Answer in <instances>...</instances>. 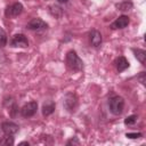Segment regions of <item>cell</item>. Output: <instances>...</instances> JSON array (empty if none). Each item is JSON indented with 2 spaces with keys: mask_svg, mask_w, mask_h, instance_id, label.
<instances>
[{
  "mask_svg": "<svg viewBox=\"0 0 146 146\" xmlns=\"http://www.w3.org/2000/svg\"><path fill=\"white\" fill-rule=\"evenodd\" d=\"M66 65L73 72H80L83 68V62L74 50H70L66 54Z\"/></svg>",
  "mask_w": 146,
  "mask_h": 146,
  "instance_id": "6da1fadb",
  "label": "cell"
},
{
  "mask_svg": "<svg viewBox=\"0 0 146 146\" xmlns=\"http://www.w3.org/2000/svg\"><path fill=\"white\" fill-rule=\"evenodd\" d=\"M108 108L112 114L120 115L124 108V99L121 96H113L108 99Z\"/></svg>",
  "mask_w": 146,
  "mask_h": 146,
  "instance_id": "7a4b0ae2",
  "label": "cell"
},
{
  "mask_svg": "<svg viewBox=\"0 0 146 146\" xmlns=\"http://www.w3.org/2000/svg\"><path fill=\"white\" fill-rule=\"evenodd\" d=\"M63 105H64V108L67 112H70V113L75 112V110L78 107V97H76V95L74 92H67L64 96Z\"/></svg>",
  "mask_w": 146,
  "mask_h": 146,
  "instance_id": "3957f363",
  "label": "cell"
},
{
  "mask_svg": "<svg viewBox=\"0 0 146 146\" xmlns=\"http://www.w3.org/2000/svg\"><path fill=\"white\" fill-rule=\"evenodd\" d=\"M36 111H38V103L32 100V102L25 104L21 108V115L23 117H31L36 113Z\"/></svg>",
  "mask_w": 146,
  "mask_h": 146,
  "instance_id": "277c9868",
  "label": "cell"
},
{
  "mask_svg": "<svg viewBox=\"0 0 146 146\" xmlns=\"http://www.w3.org/2000/svg\"><path fill=\"white\" fill-rule=\"evenodd\" d=\"M10 44H11V47H16V48H26L29 46V41L24 34L17 33L11 38Z\"/></svg>",
  "mask_w": 146,
  "mask_h": 146,
  "instance_id": "5b68a950",
  "label": "cell"
},
{
  "mask_svg": "<svg viewBox=\"0 0 146 146\" xmlns=\"http://www.w3.org/2000/svg\"><path fill=\"white\" fill-rule=\"evenodd\" d=\"M23 5L21 2H14L13 5L8 6L6 8V11H5V15L7 17H17L18 15L22 14L23 11Z\"/></svg>",
  "mask_w": 146,
  "mask_h": 146,
  "instance_id": "8992f818",
  "label": "cell"
},
{
  "mask_svg": "<svg viewBox=\"0 0 146 146\" xmlns=\"http://www.w3.org/2000/svg\"><path fill=\"white\" fill-rule=\"evenodd\" d=\"M129 23H130L129 17L127 15H121L111 24V29L112 30H121V29L127 27L129 25Z\"/></svg>",
  "mask_w": 146,
  "mask_h": 146,
  "instance_id": "52a82bcc",
  "label": "cell"
},
{
  "mask_svg": "<svg viewBox=\"0 0 146 146\" xmlns=\"http://www.w3.org/2000/svg\"><path fill=\"white\" fill-rule=\"evenodd\" d=\"M1 129L2 131L5 132V135H16L19 130V127L18 124L14 123V122H10V121H6V122H2L1 123Z\"/></svg>",
  "mask_w": 146,
  "mask_h": 146,
  "instance_id": "ba28073f",
  "label": "cell"
},
{
  "mask_svg": "<svg viewBox=\"0 0 146 146\" xmlns=\"http://www.w3.org/2000/svg\"><path fill=\"white\" fill-rule=\"evenodd\" d=\"M26 27H27L29 30H31V31H38V30L47 29V27H48V24H47L46 22H43L41 18H32V19L27 23Z\"/></svg>",
  "mask_w": 146,
  "mask_h": 146,
  "instance_id": "9c48e42d",
  "label": "cell"
},
{
  "mask_svg": "<svg viewBox=\"0 0 146 146\" xmlns=\"http://www.w3.org/2000/svg\"><path fill=\"white\" fill-rule=\"evenodd\" d=\"M102 41H103V38H102L100 32L97 31V30H91L90 33H89V42H90V44L94 48H98L102 44Z\"/></svg>",
  "mask_w": 146,
  "mask_h": 146,
  "instance_id": "30bf717a",
  "label": "cell"
},
{
  "mask_svg": "<svg viewBox=\"0 0 146 146\" xmlns=\"http://www.w3.org/2000/svg\"><path fill=\"white\" fill-rule=\"evenodd\" d=\"M129 66H130V65H129V62L127 60L125 57L120 56V57H117V58L115 59V67H116V71H117L119 73H120V72H123V71L127 70Z\"/></svg>",
  "mask_w": 146,
  "mask_h": 146,
  "instance_id": "8fae6325",
  "label": "cell"
},
{
  "mask_svg": "<svg viewBox=\"0 0 146 146\" xmlns=\"http://www.w3.org/2000/svg\"><path fill=\"white\" fill-rule=\"evenodd\" d=\"M56 105L52 100H47L46 103H43L42 105V115L43 116H49L55 112Z\"/></svg>",
  "mask_w": 146,
  "mask_h": 146,
  "instance_id": "7c38bea8",
  "label": "cell"
},
{
  "mask_svg": "<svg viewBox=\"0 0 146 146\" xmlns=\"http://www.w3.org/2000/svg\"><path fill=\"white\" fill-rule=\"evenodd\" d=\"M133 54H135V57L140 62L141 65H146V51L143 50V49H139V48H133L132 49Z\"/></svg>",
  "mask_w": 146,
  "mask_h": 146,
  "instance_id": "4fadbf2b",
  "label": "cell"
},
{
  "mask_svg": "<svg viewBox=\"0 0 146 146\" xmlns=\"http://www.w3.org/2000/svg\"><path fill=\"white\" fill-rule=\"evenodd\" d=\"M115 7L121 11H127V10H130L133 7V3L130 0H123V1H121L119 3H116Z\"/></svg>",
  "mask_w": 146,
  "mask_h": 146,
  "instance_id": "5bb4252c",
  "label": "cell"
},
{
  "mask_svg": "<svg viewBox=\"0 0 146 146\" xmlns=\"http://www.w3.org/2000/svg\"><path fill=\"white\" fill-rule=\"evenodd\" d=\"M49 11H50V14H51L52 16H55L56 18H60L62 15H63V9H62L59 6H55V5L50 6V7H49Z\"/></svg>",
  "mask_w": 146,
  "mask_h": 146,
  "instance_id": "9a60e30c",
  "label": "cell"
},
{
  "mask_svg": "<svg viewBox=\"0 0 146 146\" xmlns=\"http://www.w3.org/2000/svg\"><path fill=\"white\" fill-rule=\"evenodd\" d=\"M0 145L1 146H13L14 145V137L11 135H5L0 139Z\"/></svg>",
  "mask_w": 146,
  "mask_h": 146,
  "instance_id": "2e32d148",
  "label": "cell"
},
{
  "mask_svg": "<svg viewBox=\"0 0 146 146\" xmlns=\"http://www.w3.org/2000/svg\"><path fill=\"white\" fill-rule=\"evenodd\" d=\"M7 33L5 32V30L0 26V48H3L7 44Z\"/></svg>",
  "mask_w": 146,
  "mask_h": 146,
  "instance_id": "e0dca14e",
  "label": "cell"
},
{
  "mask_svg": "<svg viewBox=\"0 0 146 146\" xmlns=\"http://www.w3.org/2000/svg\"><path fill=\"white\" fill-rule=\"evenodd\" d=\"M137 115H129L124 119V124L127 125H133L136 122H137Z\"/></svg>",
  "mask_w": 146,
  "mask_h": 146,
  "instance_id": "ac0fdd59",
  "label": "cell"
},
{
  "mask_svg": "<svg viewBox=\"0 0 146 146\" xmlns=\"http://www.w3.org/2000/svg\"><path fill=\"white\" fill-rule=\"evenodd\" d=\"M125 137L130 138V139H137V138L143 137V133H140V132H127Z\"/></svg>",
  "mask_w": 146,
  "mask_h": 146,
  "instance_id": "d6986e66",
  "label": "cell"
},
{
  "mask_svg": "<svg viewBox=\"0 0 146 146\" xmlns=\"http://www.w3.org/2000/svg\"><path fill=\"white\" fill-rule=\"evenodd\" d=\"M71 145H76V146L80 145V140L78 139V137H73L66 141V146H71Z\"/></svg>",
  "mask_w": 146,
  "mask_h": 146,
  "instance_id": "ffe728a7",
  "label": "cell"
},
{
  "mask_svg": "<svg viewBox=\"0 0 146 146\" xmlns=\"http://www.w3.org/2000/svg\"><path fill=\"white\" fill-rule=\"evenodd\" d=\"M138 80L143 83V84H145V72H140V74H139V76H138Z\"/></svg>",
  "mask_w": 146,
  "mask_h": 146,
  "instance_id": "44dd1931",
  "label": "cell"
},
{
  "mask_svg": "<svg viewBox=\"0 0 146 146\" xmlns=\"http://www.w3.org/2000/svg\"><path fill=\"white\" fill-rule=\"evenodd\" d=\"M59 3H67L68 2V0H57Z\"/></svg>",
  "mask_w": 146,
  "mask_h": 146,
  "instance_id": "7402d4cb",
  "label": "cell"
},
{
  "mask_svg": "<svg viewBox=\"0 0 146 146\" xmlns=\"http://www.w3.org/2000/svg\"><path fill=\"white\" fill-rule=\"evenodd\" d=\"M19 145H27L29 146V143L27 141H22V143H19Z\"/></svg>",
  "mask_w": 146,
  "mask_h": 146,
  "instance_id": "603a6c76",
  "label": "cell"
}]
</instances>
